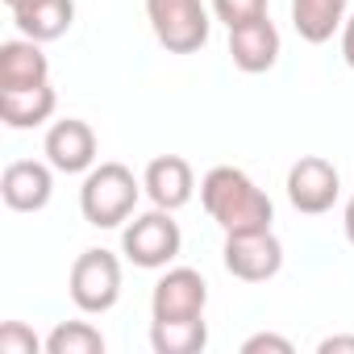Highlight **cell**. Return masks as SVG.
I'll return each instance as SVG.
<instances>
[{
  "mask_svg": "<svg viewBox=\"0 0 354 354\" xmlns=\"http://www.w3.org/2000/svg\"><path fill=\"white\" fill-rule=\"evenodd\" d=\"M201 205H205L209 221H217L225 234L271 230V221H275L271 196L250 180L242 167H213V171H205V180H201Z\"/></svg>",
  "mask_w": 354,
  "mask_h": 354,
  "instance_id": "6da1fadb",
  "label": "cell"
},
{
  "mask_svg": "<svg viewBox=\"0 0 354 354\" xmlns=\"http://www.w3.org/2000/svg\"><path fill=\"white\" fill-rule=\"evenodd\" d=\"M142 180H133V171L125 162H96L84 175V188H80V213L88 225L96 230H117L133 217L138 196H142Z\"/></svg>",
  "mask_w": 354,
  "mask_h": 354,
  "instance_id": "7a4b0ae2",
  "label": "cell"
},
{
  "mask_svg": "<svg viewBox=\"0 0 354 354\" xmlns=\"http://www.w3.org/2000/svg\"><path fill=\"white\" fill-rule=\"evenodd\" d=\"M146 21L167 55H196L213 34L205 0H146Z\"/></svg>",
  "mask_w": 354,
  "mask_h": 354,
  "instance_id": "3957f363",
  "label": "cell"
},
{
  "mask_svg": "<svg viewBox=\"0 0 354 354\" xmlns=\"http://www.w3.org/2000/svg\"><path fill=\"white\" fill-rule=\"evenodd\" d=\"M121 250L133 267L142 271H158L167 263L180 259L184 250V234H180V221H175L167 209H150L142 217H133L125 230H121Z\"/></svg>",
  "mask_w": 354,
  "mask_h": 354,
  "instance_id": "277c9868",
  "label": "cell"
},
{
  "mask_svg": "<svg viewBox=\"0 0 354 354\" xmlns=\"http://www.w3.org/2000/svg\"><path fill=\"white\" fill-rule=\"evenodd\" d=\"M67 292H71V304L88 317H100L109 313L117 300H121V259L113 250H84L75 263H71V275H67Z\"/></svg>",
  "mask_w": 354,
  "mask_h": 354,
  "instance_id": "5b68a950",
  "label": "cell"
},
{
  "mask_svg": "<svg viewBox=\"0 0 354 354\" xmlns=\"http://www.w3.org/2000/svg\"><path fill=\"white\" fill-rule=\"evenodd\" d=\"M221 263L234 279L242 283H267L283 271V242L275 238V230H242V234H225L221 246Z\"/></svg>",
  "mask_w": 354,
  "mask_h": 354,
  "instance_id": "8992f818",
  "label": "cell"
},
{
  "mask_svg": "<svg viewBox=\"0 0 354 354\" xmlns=\"http://www.w3.org/2000/svg\"><path fill=\"white\" fill-rule=\"evenodd\" d=\"M283 188H288V201H292L296 213L321 217V213L333 209V201H337V192H342V175H337V167H333L329 158L304 154V158H296V162L288 167V184H283Z\"/></svg>",
  "mask_w": 354,
  "mask_h": 354,
  "instance_id": "52a82bcc",
  "label": "cell"
},
{
  "mask_svg": "<svg viewBox=\"0 0 354 354\" xmlns=\"http://www.w3.org/2000/svg\"><path fill=\"white\" fill-rule=\"evenodd\" d=\"M209 283L196 267H171L154 292H150V321H175V317H205Z\"/></svg>",
  "mask_w": 354,
  "mask_h": 354,
  "instance_id": "ba28073f",
  "label": "cell"
},
{
  "mask_svg": "<svg viewBox=\"0 0 354 354\" xmlns=\"http://www.w3.org/2000/svg\"><path fill=\"white\" fill-rule=\"evenodd\" d=\"M42 154L63 175H88L96 167V129L80 117H63L46 129Z\"/></svg>",
  "mask_w": 354,
  "mask_h": 354,
  "instance_id": "9c48e42d",
  "label": "cell"
},
{
  "mask_svg": "<svg viewBox=\"0 0 354 354\" xmlns=\"http://www.w3.org/2000/svg\"><path fill=\"white\" fill-rule=\"evenodd\" d=\"M0 196L13 213H42L55 196V167L38 158H17L0 175Z\"/></svg>",
  "mask_w": 354,
  "mask_h": 354,
  "instance_id": "30bf717a",
  "label": "cell"
},
{
  "mask_svg": "<svg viewBox=\"0 0 354 354\" xmlns=\"http://www.w3.org/2000/svg\"><path fill=\"white\" fill-rule=\"evenodd\" d=\"M142 188L146 196L154 201V209H184L196 192V175H192V162L180 158V154H158L146 162V175H142Z\"/></svg>",
  "mask_w": 354,
  "mask_h": 354,
  "instance_id": "8fae6325",
  "label": "cell"
},
{
  "mask_svg": "<svg viewBox=\"0 0 354 354\" xmlns=\"http://www.w3.org/2000/svg\"><path fill=\"white\" fill-rule=\"evenodd\" d=\"M230 59L246 75L271 71L279 63V30H275V21L271 17H259V21L234 26L230 30Z\"/></svg>",
  "mask_w": 354,
  "mask_h": 354,
  "instance_id": "7c38bea8",
  "label": "cell"
},
{
  "mask_svg": "<svg viewBox=\"0 0 354 354\" xmlns=\"http://www.w3.org/2000/svg\"><path fill=\"white\" fill-rule=\"evenodd\" d=\"M50 84V59L42 55V42L13 38L0 46V92H21Z\"/></svg>",
  "mask_w": 354,
  "mask_h": 354,
  "instance_id": "4fadbf2b",
  "label": "cell"
},
{
  "mask_svg": "<svg viewBox=\"0 0 354 354\" xmlns=\"http://www.w3.org/2000/svg\"><path fill=\"white\" fill-rule=\"evenodd\" d=\"M13 21H17L21 38L55 42L75 26V0H30V5L13 9Z\"/></svg>",
  "mask_w": 354,
  "mask_h": 354,
  "instance_id": "5bb4252c",
  "label": "cell"
},
{
  "mask_svg": "<svg viewBox=\"0 0 354 354\" xmlns=\"http://www.w3.org/2000/svg\"><path fill=\"white\" fill-rule=\"evenodd\" d=\"M59 96L50 84L42 88H21V92H0V121L9 129H38L55 117Z\"/></svg>",
  "mask_w": 354,
  "mask_h": 354,
  "instance_id": "9a60e30c",
  "label": "cell"
},
{
  "mask_svg": "<svg viewBox=\"0 0 354 354\" xmlns=\"http://www.w3.org/2000/svg\"><path fill=\"white\" fill-rule=\"evenodd\" d=\"M346 5L350 0H292V30L300 34V42L321 46L342 30Z\"/></svg>",
  "mask_w": 354,
  "mask_h": 354,
  "instance_id": "2e32d148",
  "label": "cell"
},
{
  "mask_svg": "<svg viewBox=\"0 0 354 354\" xmlns=\"http://www.w3.org/2000/svg\"><path fill=\"white\" fill-rule=\"evenodd\" d=\"M150 346H154V354H201L209 346V325H205V317L150 321Z\"/></svg>",
  "mask_w": 354,
  "mask_h": 354,
  "instance_id": "e0dca14e",
  "label": "cell"
},
{
  "mask_svg": "<svg viewBox=\"0 0 354 354\" xmlns=\"http://www.w3.org/2000/svg\"><path fill=\"white\" fill-rule=\"evenodd\" d=\"M46 354H104V333L88 321H63L46 333Z\"/></svg>",
  "mask_w": 354,
  "mask_h": 354,
  "instance_id": "ac0fdd59",
  "label": "cell"
},
{
  "mask_svg": "<svg viewBox=\"0 0 354 354\" xmlns=\"http://www.w3.org/2000/svg\"><path fill=\"white\" fill-rule=\"evenodd\" d=\"M213 17L225 30H234V26H246V21L267 17V0H213Z\"/></svg>",
  "mask_w": 354,
  "mask_h": 354,
  "instance_id": "d6986e66",
  "label": "cell"
},
{
  "mask_svg": "<svg viewBox=\"0 0 354 354\" xmlns=\"http://www.w3.org/2000/svg\"><path fill=\"white\" fill-rule=\"evenodd\" d=\"M38 346H46V342H38L30 325H21V321L0 325V354H38Z\"/></svg>",
  "mask_w": 354,
  "mask_h": 354,
  "instance_id": "ffe728a7",
  "label": "cell"
},
{
  "mask_svg": "<svg viewBox=\"0 0 354 354\" xmlns=\"http://www.w3.org/2000/svg\"><path fill=\"white\" fill-rule=\"evenodd\" d=\"M263 350H271V354H292L296 346H292L288 337H279V333H254V337L242 342V354H263Z\"/></svg>",
  "mask_w": 354,
  "mask_h": 354,
  "instance_id": "44dd1931",
  "label": "cell"
},
{
  "mask_svg": "<svg viewBox=\"0 0 354 354\" xmlns=\"http://www.w3.org/2000/svg\"><path fill=\"white\" fill-rule=\"evenodd\" d=\"M317 350H321V354H354V337H350V333H333V337H325Z\"/></svg>",
  "mask_w": 354,
  "mask_h": 354,
  "instance_id": "7402d4cb",
  "label": "cell"
},
{
  "mask_svg": "<svg viewBox=\"0 0 354 354\" xmlns=\"http://www.w3.org/2000/svg\"><path fill=\"white\" fill-rule=\"evenodd\" d=\"M342 59H346V67L354 71V13L342 21Z\"/></svg>",
  "mask_w": 354,
  "mask_h": 354,
  "instance_id": "603a6c76",
  "label": "cell"
},
{
  "mask_svg": "<svg viewBox=\"0 0 354 354\" xmlns=\"http://www.w3.org/2000/svg\"><path fill=\"white\" fill-rule=\"evenodd\" d=\"M342 230H346V242L354 246V196L346 201V213H342Z\"/></svg>",
  "mask_w": 354,
  "mask_h": 354,
  "instance_id": "cb8c5ba5",
  "label": "cell"
},
{
  "mask_svg": "<svg viewBox=\"0 0 354 354\" xmlns=\"http://www.w3.org/2000/svg\"><path fill=\"white\" fill-rule=\"evenodd\" d=\"M5 5H9V9H21V5H30V0H5Z\"/></svg>",
  "mask_w": 354,
  "mask_h": 354,
  "instance_id": "d4e9b609",
  "label": "cell"
}]
</instances>
